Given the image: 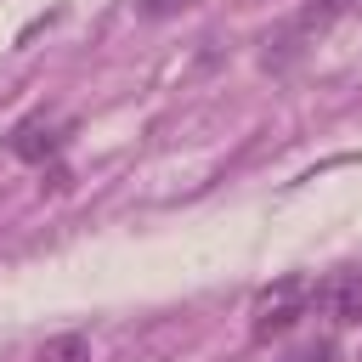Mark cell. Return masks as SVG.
Segmentation results:
<instances>
[{"label": "cell", "mask_w": 362, "mask_h": 362, "mask_svg": "<svg viewBox=\"0 0 362 362\" xmlns=\"http://www.w3.org/2000/svg\"><path fill=\"white\" fill-rule=\"evenodd\" d=\"M62 141H68V124H62V119H45V113L11 124V136H6L11 158H23V164H51V158L62 153Z\"/></svg>", "instance_id": "3957f363"}, {"label": "cell", "mask_w": 362, "mask_h": 362, "mask_svg": "<svg viewBox=\"0 0 362 362\" xmlns=\"http://www.w3.org/2000/svg\"><path fill=\"white\" fill-rule=\"evenodd\" d=\"M345 6H351V0H311V6L294 17V28H300V34H322V28H328V23H334Z\"/></svg>", "instance_id": "5b68a950"}, {"label": "cell", "mask_w": 362, "mask_h": 362, "mask_svg": "<svg viewBox=\"0 0 362 362\" xmlns=\"http://www.w3.org/2000/svg\"><path fill=\"white\" fill-rule=\"evenodd\" d=\"M40 362H90V339L85 334H57L40 345Z\"/></svg>", "instance_id": "277c9868"}, {"label": "cell", "mask_w": 362, "mask_h": 362, "mask_svg": "<svg viewBox=\"0 0 362 362\" xmlns=\"http://www.w3.org/2000/svg\"><path fill=\"white\" fill-rule=\"evenodd\" d=\"M136 6H141V11H147V17H164V11H170V6H175V0H136Z\"/></svg>", "instance_id": "52a82bcc"}, {"label": "cell", "mask_w": 362, "mask_h": 362, "mask_svg": "<svg viewBox=\"0 0 362 362\" xmlns=\"http://www.w3.org/2000/svg\"><path fill=\"white\" fill-rule=\"evenodd\" d=\"M305 311H311V277L288 272V277H277V283H266V288L255 294V305H249V334H255L260 345H266V339H283Z\"/></svg>", "instance_id": "6da1fadb"}, {"label": "cell", "mask_w": 362, "mask_h": 362, "mask_svg": "<svg viewBox=\"0 0 362 362\" xmlns=\"http://www.w3.org/2000/svg\"><path fill=\"white\" fill-rule=\"evenodd\" d=\"M283 362H339V345H334V339H311V345L288 351Z\"/></svg>", "instance_id": "8992f818"}, {"label": "cell", "mask_w": 362, "mask_h": 362, "mask_svg": "<svg viewBox=\"0 0 362 362\" xmlns=\"http://www.w3.org/2000/svg\"><path fill=\"white\" fill-rule=\"evenodd\" d=\"M311 305H317L328 322H339V328L362 322V272H356V266L328 272L322 283H311Z\"/></svg>", "instance_id": "7a4b0ae2"}]
</instances>
